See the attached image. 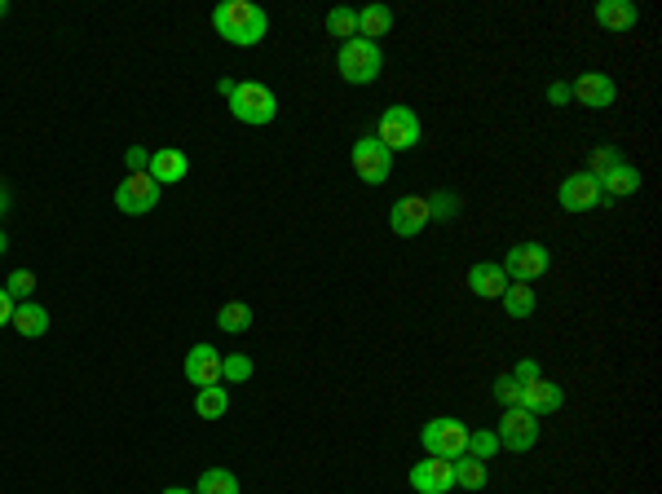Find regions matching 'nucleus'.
<instances>
[{
  "label": "nucleus",
  "instance_id": "obj_1",
  "mask_svg": "<svg viewBox=\"0 0 662 494\" xmlns=\"http://www.w3.org/2000/svg\"><path fill=\"white\" fill-rule=\"evenodd\" d=\"M212 27H217V36L230 40V45L252 49L265 40L270 18H265V9L252 5V0H221V5L212 9Z\"/></svg>",
  "mask_w": 662,
  "mask_h": 494
},
{
  "label": "nucleus",
  "instance_id": "obj_2",
  "mask_svg": "<svg viewBox=\"0 0 662 494\" xmlns=\"http://www.w3.org/2000/svg\"><path fill=\"white\" fill-rule=\"evenodd\" d=\"M336 67H340V80L345 84H376L380 71H384V49L376 45V40H345L336 53Z\"/></svg>",
  "mask_w": 662,
  "mask_h": 494
},
{
  "label": "nucleus",
  "instance_id": "obj_3",
  "mask_svg": "<svg viewBox=\"0 0 662 494\" xmlns=\"http://www.w3.org/2000/svg\"><path fill=\"white\" fill-rule=\"evenodd\" d=\"M230 115L248 128H265V124H274V115H279V98H274V89H265V84L239 80V89H234V98H230Z\"/></svg>",
  "mask_w": 662,
  "mask_h": 494
},
{
  "label": "nucleus",
  "instance_id": "obj_4",
  "mask_svg": "<svg viewBox=\"0 0 662 494\" xmlns=\"http://www.w3.org/2000/svg\"><path fill=\"white\" fill-rule=\"evenodd\" d=\"M420 442L437 459H459V455H468V424L455 420V415H437V420L420 428Z\"/></svg>",
  "mask_w": 662,
  "mask_h": 494
},
{
  "label": "nucleus",
  "instance_id": "obj_5",
  "mask_svg": "<svg viewBox=\"0 0 662 494\" xmlns=\"http://www.w3.org/2000/svg\"><path fill=\"white\" fill-rule=\"evenodd\" d=\"M376 137L389 146V155H398V150H415V146H420L424 124H420V115H415L411 106H389V111L380 115Z\"/></svg>",
  "mask_w": 662,
  "mask_h": 494
},
{
  "label": "nucleus",
  "instance_id": "obj_6",
  "mask_svg": "<svg viewBox=\"0 0 662 494\" xmlns=\"http://www.w3.org/2000/svg\"><path fill=\"white\" fill-rule=\"evenodd\" d=\"M504 274H508V283H535V278L548 274V265H552V252L543 243H517V247H508V256L504 261Z\"/></svg>",
  "mask_w": 662,
  "mask_h": 494
},
{
  "label": "nucleus",
  "instance_id": "obj_7",
  "mask_svg": "<svg viewBox=\"0 0 662 494\" xmlns=\"http://www.w3.org/2000/svg\"><path fill=\"white\" fill-rule=\"evenodd\" d=\"M159 203V186L151 173H128L120 186H115V208L124 212V217H146V212H155Z\"/></svg>",
  "mask_w": 662,
  "mask_h": 494
},
{
  "label": "nucleus",
  "instance_id": "obj_8",
  "mask_svg": "<svg viewBox=\"0 0 662 494\" xmlns=\"http://www.w3.org/2000/svg\"><path fill=\"white\" fill-rule=\"evenodd\" d=\"M354 173L367 181V186H380V181H389L393 155H389V146H384L376 133H371V137H358V142H354Z\"/></svg>",
  "mask_w": 662,
  "mask_h": 494
},
{
  "label": "nucleus",
  "instance_id": "obj_9",
  "mask_svg": "<svg viewBox=\"0 0 662 494\" xmlns=\"http://www.w3.org/2000/svg\"><path fill=\"white\" fill-rule=\"evenodd\" d=\"M499 446H508V450H517V455H526L530 446L539 442V420L530 411H521V406H508L504 411V420H499Z\"/></svg>",
  "mask_w": 662,
  "mask_h": 494
},
{
  "label": "nucleus",
  "instance_id": "obj_10",
  "mask_svg": "<svg viewBox=\"0 0 662 494\" xmlns=\"http://www.w3.org/2000/svg\"><path fill=\"white\" fill-rule=\"evenodd\" d=\"M411 490L415 494H451L455 490V459H420L411 468Z\"/></svg>",
  "mask_w": 662,
  "mask_h": 494
},
{
  "label": "nucleus",
  "instance_id": "obj_11",
  "mask_svg": "<svg viewBox=\"0 0 662 494\" xmlns=\"http://www.w3.org/2000/svg\"><path fill=\"white\" fill-rule=\"evenodd\" d=\"M570 98L579 106H587V111H605V106H614V98H618V84L605 71H583L579 80L570 84Z\"/></svg>",
  "mask_w": 662,
  "mask_h": 494
},
{
  "label": "nucleus",
  "instance_id": "obj_12",
  "mask_svg": "<svg viewBox=\"0 0 662 494\" xmlns=\"http://www.w3.org/2000/svg\"><path fill=\"white\" fill-rule=\"evenodd\" d=\"M557 203L565 212H592L596 203H601V181H596L592 173H570L561 181V190H557Z\"/></svg>",
  "mask_w": 662,
  "mask_h": 494
},
{
  "label": "nucleus",
  "instance_id": "obj_13",
  "mask_svg": "<svg viewBox=\"0 0 662 494\" xmlns=\"http://www.w3.org/2000/svg\"><path fill=\"white\" fill-rule=\"evenodd\" d=\"M424 225H429V199L424 195H402L389 208V230L398 234V239H415Z\"/></svg>",
  "mask_w": 662,
  "mask_h": 494
},
{
  "label": "nucleus",
  "instance_id": "obj_14",
  "mask_svg": "<svg viewBox=\"0 0 662 494\" xmlns=\"http://www.w3.org/2000/svg\"><path fill=\"white\" fill-rule=\"evenodd\" d=\"M561 402H565V389L561 384H552V380H530V384H521V411H530L539 420V415H557L561 411Z\"/></svg>",
  "mask_w": 662,
  "mask_h": 494
},
{
  "label": "nucleus",
  "instance_id": "obj_15",
  "mask_svg": "<svg viewBox=\"0 0 662 494\" xmlns=\"http://www.w3.org/2000/svg\"><path fill=\"white\" fill-rule=\"evenodd\" d=\"M146 173L155 177L159 190L177 186V181H186V173H190V159H186V150H177V146H159V150H151V168H146Z\"/></svg>",
  "mask_w": 662,
  "mask_h": 494
},
{
  "label": "nucleus",
  "instance_id": "obj_16",
  "mask_svg": "<svg viewBox=\"0 0 662 494\" xmlns=\"http://www.w3.org/2000/svg\"><path fill=\"white\" fill-rule=\"evenodd\" d=\"M186 380L195 384V389H212V384H221V353L212 345H195L186 353Z\"/></svg>",
  "mask_w": 662,
  "mask_h": 494
},
{
  "label": "nucleus",
  "instance_id": "obj_17",
  "mask_svg": "<svg viewBox=\"0 0 662 494\" xmlns=\"http://www.w3.org/2000/svg\"><path fill=\"white\" fill-rule=\"evenodd\" d=\"M508 287V274L499 261H477L473 270H468V292L482 296V300H499Z\"/></svg>",
  "mask_w": 662,
  "mask_h": 494
},
{
  "label": "nucleus",
  "instance_id": "obj_18",
  "mask_svg": "<svg viewBox=\"0 0 662 494\" xmlns=\"http://www.w3.org/2000/svg\"><path fill=\"white\" fill-rule=\"evenodd\" d=\"M596 181H601V195H610V199L636 195V190L645 186V177H640V168H636V164H627V159H623V164H614L610 173H601Z\"/></svg>",
  "mask_w": 662,
  "mask_h": 494
},
{
  "label": "nucleus",
  "instance_id": "obj_19",
  "mask_svg": "<svg viewBox=\"0 0 662 494\" xmlns=\"http://www.w3.org/2000/svg\"><path fill=\"white\" fill-rule=\"evenodd\" d=\"M592 14H596V23L610 27V31H632L640 23V9L632 5V0H601Z\"/></svg>",
  "mask_w": 662,
  "mask_h": 494
},
{
  "label": "nucleus",
  "instance_id": "obj_20",
  "mask_svg": "<svg viewBox=\"0 0 662 494\" xmlns=\"http://www.w3.org/2000/svg\"><path fill=\"white\" fill-rule=\"evenodd\" d=\"M9 327H14L18 336H27V340H40L49 331V309L36 305V300H23V305L14 309V322H9Z\"/></svg>",
  "mask_w": 662,
  "mask_h": 494
},
{
  "label": "nucleus",
  "instance_id": "obj_21",
  "mask_svg": "<svg viewBox=\"0 0 662 494\" xmlns=\"http://www.w3.org/2000/svg\"><path fill=\"white\" fill-rule=\"evenodd\" d=\"M389 31H393V9L389 5L358 9V36L362 40H376V45H380V36H389Z\"/></svg>",
  "mask_w": 662,
  "mask_h": 494
},
{
  "label": "nucleus",
  "instance_id": "obj_22",
  "mask_svg": "<svg viewBox=\"0 0 662 494\" xmlns=\"http://www.w3.org/2000/svg\"><path fill=\"white\" fill-rule=\"evenodd\" d=\"M499 300H504L508 318H530L539 309V296H535V287H530V283H508Z\"/></svg>",
  "mask_w": 662,
  "mask_h": 494
},
{
  "label": "nucleus",
  "instance_id": "obj_23",
  "mask_svg": "<svg viewBox=\"0 0 662 494\" xmlns=\"http://www.w3.org/2000/svg\"><path fill=\"white\" fill-rule=\"evenodd\" d=\"M217 327L226 331V336H243V331L252 327V305L248 300H230V305L217 309Z\"/></svg>",
  "mask_w": 662,
  "mask_h": 494
},
{
  "label": "nucleus",
  "instance_id": "obj_24",
  "mask_svg": "<svg viewBox=\"0 0 662 494\" xmlns=\"http://www.w3.org/2000/svg\"><path fill=\"white\" fill-rule=\"evenodd\" d=\"M195 494H243V490L230 468H204L195 481Z\"/></svg>",
  "mask_w": 662,
  "mask_h": 494
},
{
  "label": "nucleus",
  "instance_id": "obj_25",
  "mask_svg": "<svg viewBox=\"0 0 662 494\" xmlns=\"http://www.w3.org/2000/svg\"><path fill=\"white\" fill-rule=\"evenodd\" d=\"M195 411H199V420H221V415L230 411V389H221V384H212V389H199Z\"/></svg>",
  "mask_w": 662,
  "mask_h": 494
},
{
  "label": "nucleus",
  "instance_id": "obj_26",
  "mask_svg": "<svg viewBox=\"0 0 662 494\" xmlns=\"http://www.w3.org/2000/svg\"><path fill=\"white\" fill-rule=\"evenodd\" d=\"M455 486H464V490H482V486H486V464H482V459L459 455V459H455Z\"/></svg>",
  "mask_w": 662,
  "mask_h": 494
},
{
  "label": "nucleus",
  "instance_id": "obj_27",
  "mask_svg": "<svg viewBox=\"0 0 662 494\" xmlns=\"http://www.w3.org/2000/svg\"><path fill=\"white\" fill-rule=\"evenodd\" d=\"M327 31L340 36V40H354L358 36V9H349V5L327 9Z\"/></svg>",
  "mask_w": 662,
  "mask_h": 494
},
{
  "label": "nucleus",
  "instance_id": "obj_28",
  "mask_svg": "<svg viewBox=\"0 0 662 494\" xmlns=\"http://www.w3.org/2000/svg\"><path fill=\"white\" fill-rule=\"evenodd\" d=\"M248 380H252L248 353H221V384H248Z\"/></svg>",
  "mask_w": 662,
  "mask_h": 494
},
{
  "label": "nucleus",
  "instance_id": "obj_29",
  "mask_svg": "<svg viewBox=\"0 0 662 494\" xmlns=\"http://www.w3.org/2000/svg\"><path fill=\"white\" fill-rule=\"evenodd\" d=\"M459 212H464V199L451 195V190H437V195H429V221H455Z\"/></svg>",
  "mask_w": 662,
  "mask_h": 494
},
{
  "label": "nucleus",
  "instance_id": "obj_30",
  "mask_svg": "<svg viewBox=\"0 0 662 494\" xmlns=\"http://www.w3.org/2000/svg\"><path fill=\"white\" fill-rule=\"evenodd\" d=\"M495 450H499L495 428H468V455L486 464V459H495Z\"/></svg>",
  "mask_w": 662,
  "mask_h": 494
},
{
  "label": "nucleus",
  "instance_id": "obj_31",
  "mask_svg": "<svg viewBox=\"0 0 662 494\" xmlns=\"http://www.w3.org/2000/svg\"><path fill=\"white\" fill-rule=\"evenodd\" d=\"M0 287H5V292L14 296L18 305H23V300H31V296H36V274H31V270H14V274H9V278H5V283H0Z\"/></svg>",
  "mask_w": 662,
  "mask_h": 494
},
{
  "label": "nucleus",
  "instance_id": "obj_32",
  "mask_svg": "<svg viewBox=\"0 0 662 494\" xmlns=\"http://www.w3.org/2000/svg\"><path fill=\"white\" fill-rule=\"evenodd\" d=\"M614 164H623L618 146H596V150H592V168H587V173H592V177H601V173H610Z\"/></svg>",
  "mask_w": 662,
  "mask_h": 494
},
{
  "label": "nucleus",
  "instance_id": "obj_33",
  "mask_svg": "<svg viewBox=\"0 0 662 494\" xmlns=\"http://www.w3.org/2000/svg\"><path fill=\"white\" fill-rule=\"evenodd\" d=\"M495 397L504 406H521V384L512 380V375H499V380H495Z\"/></svg>",
  "mask_w": 662,
  "mask_h": 494
},
{
  "label": "nucleus",
  "instance_id": "obj_34",
  "mask_svg": "<svg viewBox=\"0 0 662 494\" xmlns=\"http://www.w3.org/2000/svg\"><path fill=\"white\" fill-rule=\"evenodd\" d=\"M124 164H128V173H146V168H151V150H146V146H128Z\"/></svg>",
  "mask_w": 662,
  "mask_h": 494
},
{
  "label": "nucleus",
  "instance_id": "obj_35",
  "mask_svg": "<svg viewBox=\"0 0 662 494\" xmlns=\"http://www.w3.org/2000/svg\"><path fill=\"white\" fill-rule=\"evenodd\" d=\"M539 375H543V367L535 358H521L517 367H512V380H517V384H530V380H539Z\"/></svg>",
  "mask_w": 662,
  "mask_h": 494
},
{
  "label": "nucleus",
  "instance_id": "obj_36",
  "mask_svg": "<svg viewBox=\"0 0 662 494\" xmlns=\"http://www.w3.org/2000/svg\"><path fill=\"white\" fill-rule=\"evenodd\" d=\"M548 102H552V106L574 102V98H570V84H565V80H552V84H548Z\"/></svg>",
  "mask_w": 662,
  "mask_h": 494
},
{
  "label": "nucleus",
  "instance_id": "obj_37",
  "mask_svg": "<svg viewBox=\"0 0 662 494\" xmlns=\"http://www.w3.org/2000/svg\"><path fill=\"white\" fill-rule=\"evenodd\" d=\"M14 309H18V300L5 292V287H0V327H9V322H14Z\"/></svg>",
  "mask_w": 662,
  "mask_h": 494
},
{
  "label": "nucleus",
  "instance_id": "obj_38",
  "mask_svg": "<svg viewBox=\"0 0 662 494\" xmlns=\"http://www.w3.org/2000/svg\"><path fill=\"white\" fill-rule=\"evenodd\" d=\"M217 89H221V98H226V102H230V98H234V89H239V80H230V75H226V80H221V84H217Z\"/></svg>",
  "mask_w": 662,
  "mask_h": 494
},
{
  "label": "nucleus",
  "instance_id": "obj_39",
  "mask_svg": "<svg viewBox=\"0 0 662 494\" xmlns=\"http://www.w3.org/2000/svg\"><path fill=\"white\" fill-rule=\"evenodd\" d=\"M9 203H14V199H9V190L0 186V217H5V212H9Z\"/></svg>",
  "mask_w": 662,
  "mask_h": 494
},
{
  "label": "nucleus",
  "instance_id": "obj_40",
  "mask_svg": "<svg viewBox=\"0 0 662 494\" xmlns=\"http://www.w3.org/2000/svg\"><path fill=\"white\" fill-rule=\"evenodd\" d=\"M159 494H195V490H186V486H168V490H159Z\"/></svg>",
  "mask_w": 662,
  "mask_h": 494
},
{
  "label": "nucleus",
  "instance_id": "obj_41",
  "mask_svg": "<svg viewBox=\"0 0 662 494\" xmlns=\"http://www.w3.org/2000/svg\"><path fill=\"white\" fill-rule=\"evenodd\" d=\"M0 252H9V239H5V230H0Z\"/></svg>",
  "mask_w": 662,
  "mask_h": 494
},
{
  "label": "nucleus",
  "instance_id": "obj_42",
  "mask_svg": "<svg viewBox=\"0 0 662 494\" xmlns=\"http://www.w3.org/2000/svg\"><path fill=\"white\" fill-rule=\"evenodd\" d=\"M9 14V0H0V18H5Z\"/></svg>",
  "mask_w": 662,
  "mask_h": 494
}]
</instances>
